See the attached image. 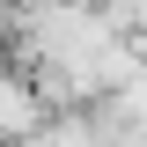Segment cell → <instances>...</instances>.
<instances>
[{"label":"cell","mask_w":147,"mask_h":147,"mask_svg":"<svg viewBox=\"0 0 147 147\" xmlns=\"http://www.w3.org/2000/svg\"><path fill=\"white\" fill-rule=\"evenodd\" d=\"M37 125H44V103H37V88L22 81V74H0V140H30Z\"/></svg>","instance_id":"obj_1"}]
</instances>
